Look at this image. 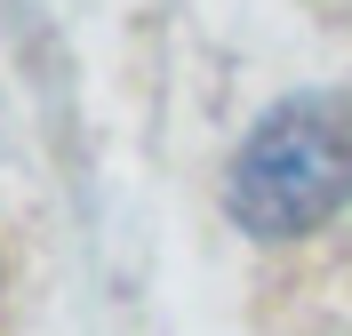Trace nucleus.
Masks as SVG:
<instances>
[{"label":"nucleus","mask_w":352,"mask_h":336,"mask_svg":"<svg viewBox=\"0 0 352 336\" xmlns=\"http://www.w3.org/2000/svg\"><path fill=\"white\" fill-rule=\"evenodd\" d=\"M352 192V120L320 96H288L248 128L232 160V216L256 240H296L329 224Z\"/></svg>","instance_id":"obj_1"}]
</instances>
